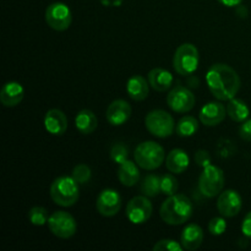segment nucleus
<instances>
[{
	"label": "nucleus",
	"mask_w": 251,
	"mask_h": 251,
	"mask_svg": "<svg viewBox=\"0 0 251 251\" xmlns=\"http://www.w3.org/2000/svg\"><path fill=\"white\" fill-rule=\"evenodd\" d=\"M210 92L218 100H230L240 88V78L237 71L227 64H215L206 75Z\"/></svg>",
	"instance_id": "nucleus-1"
},
{
	"label": "nucleus",
	"mask_w": 251,
	"mask_h": 251,
	"mask_svg": "<svg viewBox=\"0 0 251 251\" xmlns=\"http://www.w3.org/2000/svg\"><path fill=\"white\" fill-rule=\"evenodd\" d=\"M193 210V202L188 196L174 194L162 203L159 215L167 225L180 226L190 220Z\"/></svg>",
	"instance_id": "nucleus-2"
},
{
	"label": "nucleus",
	"mask_w": 251,
	"mask_h": 251,
	"mask_svg": "<svg viewBox=\"0 0 251 251\" xmlns=\"http://www.w3.org/2000/svg\"><path fill=\"white\" fill-rule=\"evenodd\" d=\"M78 183L73 176H59L50 185V198L56 205L70 207L78 200Z\"/></svg>",
	"instance_id": "nucleus-3"
},
{
	"label": "nucleus",
	"mask_w": 251,
	"mask_h": 251,
	"mask_svg": "<svg viewBox=\"0 0 251 251\" xmlns=\"http://www.w3.org/2000/svg\"><path fill=\"white\" fill-rule=\"evenodd\" d=\"M134 158L139 167L146 171H153L161 167L166 159V154L161 145L153 141H145L135 149Z\"/></svg>",
	"instance_id": "nucleus-4"
},
{
	"label": "nucleus",
	"mask_w": 251,
	"mask_h": 251,
	"mask_svg": "<svg viewBox=\"0 0 251 251\" xmlns=\"http://www.w3.org/2000/svg\"><path fill=\"white\" fill-rule=\"evenodd\" d=\"M173 66L179 75L188 76L195 73L199 66L198 48L191 43H184L179 46L174 53Z\"/></svg>",
	"instance_id": "nucleus-5"
},
{
	"label": "nucleus",
	"mask_w": 251,
	"mask_h": 251,
	"mask_svg": "<svg viewBox=\"0 0 251 251\" xmlns=\"http://www.w3.org/2000/svg\"><path fill=\"white\" fill-rule=\"evenodd\" d=\"M145 125L153 136L159 137V139H166L171 136L176 129L173 117L162 109H154L150 112L145 118Z\"/></svg>",
	"instance_id": "nucleus-6"
},
{
	"label": "nucleus",
	"mask_w": 251,
	"mask_h": 251,
	"mask_svg": "<svg viewBox=\"0 0 251 251\" xmlns=\"http://www.w3.org/2000/svg\"><path fill=\"white\" fill-rule=\"evenodd\" d=\"M225 186V174L218 167L210 166L205 167L199 179V190L203 196L212 199L221 194Z\"/></svg>",
	"instance_id": "nucleus-7"
},
{
	"label": "nucleus",
	"mask_w": 251,
	"mask_h": 251,
	"mask_svg": "<svg viewBox=\"0 0 251 251\" xmlns=\"http://www.w3.org/2000/svg\"><path fill=\"white\" fill-rule=\"evenodd\" d=\"M48 227L55 237L69 239L75 235L77 225L73 216L65 211H55L48 220Z\"/></svg>",
	"instance_id": "nucleus-8"
},
{
	"label": "nucleus",
	"mask_w": 251,
	"mask_h": 251,
	"mask_svg": "<svg viewBox=\"0 0 251 251\" xmlns=\"http://www.w3.org/2000/svg\"><path fill=\"white\" fill-rule=\"evenodd\" d=\"M71 11L68 5L63 2H53L46 10V21L50 28L55 31H65L70 27Z\"/></svg>",
	"instance_id": "nucleus-9"
},
{
	"label": "nucleus",
	"mask_w": 251,
	"mask_h": 251,
	"mask_svg": "<svg viewBox=\"0 0 251 251\" xmlns=\"http://www.w3.org/2000/svg\"><path fill=\"white\" fill-rule=\"evenodd\" d=\"M152 211L153 207L147 196H135L126 206V217L134 225H142L151 218Z\"/></svg>",
	"instance_id": "nucleus-10"
},
{
	"label": "nucleus",
	"mask_w": 251,
	"mask_h": 251,
	"mask_svg": "<svg viewBox=\"0 0 251 251\" xmlns=\"http://www.w3.org/2000/svg\"><path fill=\"white\" fill-rule=\"evenodd\" d=\"M195 96L184 86H176L167 97V103L173 112L186 113L190 112L195 105Z\"/></svg>",
	"instance_id": "nucleus-11"
},
{
	"label": "nucleus",
	"mask_w": 251,
	"mask_h": 251,
	"mask_svg": "<svg viewBox=\"0 0 251 251\" xmlns=\"http://www.w3.org/2000/svg\"><path fill=\"white\" fill-rule=\"evenodd\" d=\"M96 207L100 215L104 217H113L117 215L122 207V198L114 189H104L98 195Z\"/></svg>",
	"instance_id": "nucleus-12"
},
{
	"label": "nucleus",
	"mask_w": 251,
	"mask_h": 251,
	"mask_svg": "<svg viewBox=\"0 0 251 251\" xmlns=\"http://www.w3.org/2000/svg\"><path fill=\"white\" fill-rule=\"evenodd\" d=\"M242 196L235 190L223 191L217 200L218 212L227 218L237 216L242 210Z\"/></svg>",
	"instance_id": "nucleus-13"
},
{
	"label": "nucleus",
	"mask_w": 251,
	"mask_h": 251,
	"mask_svg": "<svg viewBox=\"0 0 251 251\" xmlns=\"http://www.w3.org/2000/svg\"><path fill=\"white\" fill-rule=\"evenodd\" d=\"M131 117V107L124 100H115L107 109V120L113 126H120L125 124Z\"/></svg>",
	"instance_id": "nucleus-14"
},
{
	"label": "nucleus",
	"mask_w": 251,
	"mask_h": 251,
	"mask_svg": "<svg viewBox=\"0 0 251 251\" xmlns=\"http://www.w3.org/2000/svg\"><path fill=\"white\" fill-rule=\"evenodd\" d=\"M227 108L220 102H210L200 110V120L203 125L216 126L225 120Z\"/></svg>",
	"instance_id": "nucleus-15"
},
{
	"label": "nucleus",
	"mask_w": 251,
	"mask_h": 251,
	"mask_svg": "<svg viewBox=\"0 0 251 251\" xmlns=\"http://www.w3.org/2000/svg\"><path fill=\"white\" fill-rule=\"evenodd\" d=\"M44 126L49 134L60 136L68 129V118L60 109H50L44 115Z\"/></svg>",
	"instance_id": "nucleus-16"
},
{
	"label": "nucleus",
	"mask_w": 251,
	"mask_h": 251,
	"mask_svg": "<svg viewBox=\"0 0 251 251\" xmlns=\"http://www.w3.org/2000/svg\"><path fill=\"white\" fill-rule=\"evenodd\" d=\"M25 97V90L21 83L11 81L2 86L0 91V102L5 107H16L22 102Z\"/></svg>",
	"instance_id": "nucleus-17"
},
{
	"label": "nucleus",
	"mask_w": 251,
	"mask_h": 251,
	"mask_svg": "<svg viewBox=\"0 0 251 251\" xmlns=\"http://www.w3.org/2000/svg\"><path fill=\"white\" fill-rule=\"evenodd\" d=\"M203 242V230L198 225H189L184 228L181 233L180 243L184 249L196 250L201 247Z\"/></svg>",
	"instance_id": "nucleus-18"
},
{
	"label": "nucleus",
	"mask_w": 251,
	"mask_h": 251,
	"mask_svg": "<svg viewBox=\"0 0 251 251\" xmlns=\"http://www.w3.org/2000/svg\"><path fill=\"white\" fill-rule=\"evenodd\" d=\"M147 80H149L150 86L154 91L164 92L168 88H171L172 83H173V75L166 69L156 68L150 71L149 75H147Z\"/></svg>",
	"instance_id": "nucleus-19"
},
{
	"label": "nucleus",
	"mask_w": 251,
	"mask_h": 251,
	"mask_svg": "<svg viewBox=\"0 0 251 251\" xmlns=\"http://www.w3.org/2000/svg\"><path fill=\"white\" fill-rule=\"evenodd\" d=\"M149 85L147 80L141 75H134L127 80L126 91L130 98L137 102L146 100L149 97Z\"/></svg>",
	"instance_id": "nucleus-20"
},
{
	"label": "nucleus",
	"mask_w": 251,
	"mask_h": 251,
	"mask_svg": "<svg viewBox=\"0 0 251 251\" xmlns=\"http://www.w3.org/2000/svg\"><path fill=\"white\" fill-rule=\"evenodd\" d=\"M190 159H189L188 153L184 150L174 149L168 153L166 158V166L171 173L180 174L189 167Z\"/></svg>",
	"instance_id": "nucleus-21"
},
{
	"label": "nucleus",
	"mask_w": 251,
	"mask_h": 251,
	"mask_svg": "<svg viewBox=\"0 0 251 251\" xmlns=\"http://www.w3.org/2000/svg\"><path fill=\"white\" fill-rule=\"evenodd\" d=\"M118 178L124 186H134L140 179V171L136 163L129 159L120 163L118 168Z\"/></svg>",
	"instance_id": "nucleus-22"
},
{
	"label": "nucleus",
	"mask_w": 251,
	"mask_h": 251,
	"mask_svg": "<svg viewBox=\"0 0 251 251\" xmlns=\"http://www.w3.org/2000/svg\"><path fill=\"white\" fill-rule=\"evenodd\" d=\"M98 120L92 110L83 109L77 113L75 118V126L81 134L90 135L97 129Z\"/></svg>",
	"instance_id": "nucleus-23"
},
{
	"label": "nucleus",
	"mask_w": 251,
	"mask_h": 251,
	"mask_svg": "<svg viewBox=\"0 0 251 251\" xmlns=\"http://www.w3.org/2000/svg\"><path fill=\"white\" fill-rule=\"evenodd\" d=\"M227 114L233 122L243 123L249 117V108L244 100L232 98L227 104Z\"/></svg>",
	"instance_id": "nucleus-24"
},
{
	"label": "nucleus",
	"mask_w": 251,
	"mask_h": 251,
	"mask_svg": "<svg viewBox=\"0 0 251 251\" xmlns=\"http://www.w3.org/2000/svg\"><path fill=\"white\" fill-rule=\"evenodd\" d=\"M199 130V123L196 118L191 117V115H186L183 117L178 122L176 127V131L179 136L181 137H189L193 136L196 131Z\"/></svg>",
	"instance_id": "nucleus-25"
},
{
	"label": "nucleus",
	"mask_w": 251,
	"mask_h": 251,
	"mask_svg": "<svg viewBox=\"0 0 251 251\" xmlns=\"http://www.w3.org/2000/svg\"><path fill=\"white\" fill-rule=\"evenodd\" d=\"M161 191V178L154 174L145 176L141 183V193L147 198H156Z\"/></svg>",
	"instance_id": "nucleus-26"
},
{
	"label": "nucleus",
	"mask_w": 251,
	"mask_h": 251,
	"mask_svg": "<svg viewBox=\"0 0 251 251\" xmlns=\"http://www.w3.org/2000/svg\"><path fill=\"white\" fill-rule=\"evenodd\" d=\"M49 212L47 208L42 207V206H36V207L31 208L28 212V220L33 226H44L48 223L49 220Z\"/></svg>",
	"instance_id": "nucleus-27"
},
{
	"label": "nucleus",
	"mask_w": 251,
	"mask_h": 251,
	"mask_svg": "<svg viewBox=\"0 0 251 251\" xmlns=\"http://www.w3.org/2000/svg\"><path fill=\"white\" fill-rule=\"evenodd\" d=\"M178 180L172 174H164L161 176V191L167 196H172L178 191Z\"/></svg>",
	"instance_id": "nucleus-28"
},
{
	"label": "nucleus",
	"mask_w": 251,
	"mask_h": 251,
	"mask_svg": "<svg viewBox=\"0 0 251 251\" xmlns=\"http://www.w3.org/2000/svg\"><path fill=\"white\" fill-rule=\"evenodd\" d=\"M129 157V149L125 146L123 142H117L110 149V158L115 162V163H123Z\"/></svg>",
	"instance_id": "nucleus-29"
},
{
	"label": "nucleus",
	"mask_w": 251,
	"mask_h": 251,
	"mask_svg": "<svg viewBox=\"0 0 251 251\" xmlns=\"http://www.w3.org/2000/svg\"><path fill=\"white\" fill-rule=\"evenodd\" d=\"M91 176H92V173H91V168L87 164H77L73 169V178L78 184H86L91 180Z\"/></svg>",
	"instance_id": "nucleus-30"
},
{
	"label": "nucleus",
	"mask_w": 251,
	"mask_h": 251,
	"mask_svg": "<svg viewBox=\"0 0 251 251\" xmlns=\"http://www.w3.org/2000/svg\"><path fill=\"white\" fill-rule=\"evenodd\" d=\"M183 245L181 243L179 244L178 242L173 239H163L159 240L158 243L153 245L154 251H181L183 250Z\"/></svg>",
	"instance_id": "nucleus-31"
},
{
	"label": "nucleus",
	"mask_w": 251,
	"mask_h": 251,
	"mask_svg": "<svg viewBox=\"0 0 251 251\" xmlns=\"http://www.w3.org/2000/svg\"><path fill=\"white\" fill-rule=\"evenodd\" d=\"M226 229H227V223L222 217L212 218L208 223V230L212 235H222Z\"/></svg>",
	"instance_id": "nucleus-32"
},
{
	"label": "nucleus",
	"mask_w": 251,
	"mask_h": 251,
	"mask_svg": "<svg viewBox=\"0 0 251 251\" xmlns=\"http://www.w3.org/2000/svg\"><path fill=\"white\" fill-rule=\"evenodd\" d=\"M195 162L199 167L205 168L211 164V154L206 150H199L195 153Z\"/></svg>",
	"instance_id": "nucleus-33"
},
{
	"label": "nucleus",
	"mask_w": 251,
	"mask_h": 251,
	"mask_svg": "<svg viewBox=\"0 0 251 251\" xmlns=\"http://www.w3.org/2000/svg\"><path fill=\"white\" fill-rule=\"evenodd\" d=\"M239 135L244 141L251 142V119L243 122L239 129Z\"/></svg>",
	"instance_id": "nucleus-34"
},
{
	"label": "nucleus",
	"mask_w": 251,
	"mask_h": 251,
	"mask_svg": "<svg viewBox=\"0 0 251 251\" xmlns=\"http://www.w3.org/2000/svg\"><path fill=\"white\" fill-rule=\"evenodd\" d=\"M242 232L245 237L251 239V212L248 213V215L245 216L244 221H243Z\"/></svg>",
	"instance_id": "nucleus-35"
},
{
	"label": "nucleus",
	"mask_w": 251,
	"mask_h": 251,
	"mask_svg": "<svg viewBox=\"0 0 251 251\" xmlns=\"http://www.w3.org/2000/svg\"><path fill=\"white\" fill-rule=\"evenodd\" d=\"M217 1H220L221 4L225 5V6L233 7V6H238V5L242 4L243 0H217Z\"/></svg>",
	"instance_id": "nucleus-36"
}]
</instances>
